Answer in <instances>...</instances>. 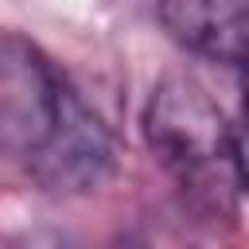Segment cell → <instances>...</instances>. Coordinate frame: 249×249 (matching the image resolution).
Listing matches in <instances>:
<instances>
[{"mask_svg":"<svg viewBox=\"0 0 249 249\" xmlns=\"http://www.w3.org/2000/svg\"><path fill=\"white\" fill-rule=\"evenodd\" d=\"M144 136L198 214H237L245 191L241 128L198 82L183 74L163 78L144 105Z\"/></svg>","mask_w":249,"mask_h":249,"instance_id":"obj_2","label":"cell"},{"mask_svg":"<svg viewBox=\"0 0 249 249\" xmlns=\"http://www.w3.org/2000/svg\"><path fill=\"white\" fill-rule=\"evenodd\" d=\"M0 156L51 195H89L117 171L109 124L16 31H0Z\"/></svg>","mask_w":249,"mask_h":249,"instance_id":"obj_1","label":"cell"},{"mask_svg":"<svg viewBox=\"0 0 249 249\" xmlns=\"http://www.w3.org/2000/svg\"><path fill=\"white\" fill-rule=\"evenodd\" d=\"M156 19L187 51L241 70L245 62V4H160Z\"/></svg>","mask_w":249,"mask_h":249,"instance_id":"obj_3","label":"cell"}]
</instances>
